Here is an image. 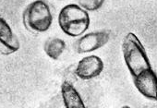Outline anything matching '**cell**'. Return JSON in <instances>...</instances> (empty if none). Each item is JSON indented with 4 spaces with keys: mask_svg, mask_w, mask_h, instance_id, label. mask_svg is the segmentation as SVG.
<instances>
[{
    "mask_svg": "<svg viewBox=\"0 0 157 108\" xmlns=\"http://www.w3.org/2000/svg\"><path fill=\"white\" fill-rule=\"evenodd\" d=\"M122 53L127 68L132 78L142 70L151 68L141 42L133 33H128L124 37L122 42Z\"/></svg>",
    "mask_w": 157,
    "mask_h": 108,
    "instance_id": "6da1fadb",
    "label": "cell"
},
{
    "mask_svg": "<svg viewBox=\"0 0 157 108\" xmlns=\"http://www.w3.org/2000/svg\"><path fill=\"white\" fill-rule=\"evenodd\" d=\"M58 24L65 34L71 37H78L88 30L90 16L88 12L80 6L69 4L60 10Z\"/></svg>",
    "mask_w": 157,
    "mask_h": 108,
    "instance_id": "7a4b0ae2",
    "label": "cell"
},
{
    "mask_svg": "<svg viewBox=\"0 0 157 108\" xmlns=\"http://www.w3.org/2000/svg\"><path fill=\"white\" fill-rule=\"evenodd\" d=\"M22 19L26 29L33 33L48 31L53 22L51 10L44 0H36L30 3L24 10Z\"/></svg>",
    "mask_w": 157,
    "mask_h": 108,
    "instance_id": "3957f363",
    "label": "cell"
},
{
    "mask_svg": "<svg viewBox=\"0 0 157 108\" xmlns=\"http://www.w3.org/2000/svg\"><path fill=\"white\" fill-rule=\"evenodd\" d=\"M134 85L145 98L157 101V75L151 68L140 72L133 78Z\"/></svg>",
    "mask_w": 157,
    "mask_h": 108,
    "instance_id": "277c9868",
    "label": "cell"
},
{
    "mask_svg": "<svg viewBox=\"0 0 157 108\" xmlns=\"http://www.w3.org/2000/svg\"><path fill=\"white\" fill-rule=\"evenodd\" d=\"M110 34L108 32L101 31L90 33L83 35L76 43V50L78 54H84L95 51L108 43Z\"/></svg>",
    "mask_w": 157,
    "mask_h": 108,
    "instance_id": "5b68a950",
    "label": "cell"
},
{
    "mask_svg": "<svg viewBox=\"0 0 157 108\" xmlns=\"http://www.w3.org/2000/svg\"><path fill=\"white\" fill-rule=\"evenodd\" d=\"M104 69V62L97 56L83 57L75 69L77 77L83 80H89L98 77Z\"/></svg>",
    "mask_w": 157,
    "mask_h": 108,
    "instance_id": "8992f818",
    "label": "cell"
},
{
    "mask_svg": "<svg viewBox=\"0 0 157 108\" xmlns=\"http://www.w3.org/2000/svg\"><path fill=\"white\" fill-rule=\"evenodd\" d=\"M0 44L4 55L13 54L21 47L18 37L14 34L12 29L3 18H0Z\"/></svg>",
    "mask_w": 157,
    "mask_h": 108,
    "instance_id": "52a82bcc",
    "label": "cell"
},
{
    "mask_svg": "<svg viewBox=\"0 0 157 108\" xmlns=\"http://www.w3.org/2000/svg\"><path fill=\"white\" fill-rule=\"evenodd\" d=\"M64 105L67 108H84L85 104L74 86L68 81H64L61 86Z\"/></svg>",
    "mask_w": 157,
    "mask_h": 108,
    "instance_id": "ba28073f",
    "label": "cell"
},
{
    "mask_svg": "<svg viewBox=\"0 0 157 108\" xmlns=\"http://www.w3.org/2000/svg\"><path fill=\"white\" fill-rule=\"evenodd\" d=\"M66 49V43L59 38H52L45 42L44 50L45 54L52 59L56 60Z\"/></svg>",
    "mask_w": 157,
    "mask_h": 108,
    "instance_id": "9c48e42d",
    "label": "cell"
},
{
    "mask_svg": "<svg viewBox=\"0 0 157 108\" xmlns=\"http://www.w3.org/2000/svg\"><path fill=\"white\" fill-rule=\"evenodd\" d=\"M78 5L86 11H96L102 8L105 0H78Z\"/></svg>",
    "mask_w": 157,
    "mask_h": 108,
    "instance_id": "30bf717a",
    "label": "cell"
}]
</instances>
